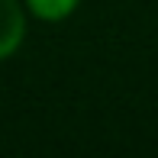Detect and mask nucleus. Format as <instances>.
Here are the masks:
<instances>
[{
    "mask_svg": "<svg viewBox=\"0 0 158 158\" xmlns=\"http://www.w3.org/2000/svg\"><path fill=\"white\" fill-rule=\"evenodd\" d=\"M23 39H26V3L0 0V61L16 55Z\"/></svg>",
    "mask_w": 158,
    "mask_h": 158,
    "instance_id": "f257e3e1",
    "label": "nucleus"
},
{
    "mask_svg": "<svg viewBox=\"0 0 158 158\" xmlns=\"http://www.w3.org/2000/svg\"><path fill=\"white\" fill-rule=\"evenodd\" d=\"M23 3H26V13H32L35 19H42V23H58V19L71 16V13L77 10L81 0H23Z\"/></svg>",
    "mask_w": 158,
    "mask_h": 158,
    "instance_id": "f03ea898",
    "label": "nucleus"
}]
</instances>
